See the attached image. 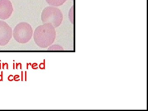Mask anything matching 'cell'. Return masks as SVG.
<instances>
[{
  "instance_id": "30bf717a",
  "label": "cell",
  "mask_w": 148,
  "mask_h": 111,
  "mask_svg": "<svg viewBox=\"0 0 148 111\" xmlns=\"http://www.w3.org/2000/svg\"><path fill=\"white\" fill-rule=\"evenodd\" d=\"M37 66L36 63H34L32 65V68H34V67H36Z\"/></svg>"
},
{
  "instance_id": "5b68a950",
  "label": "cell",
  "mask_w": 148,
  "mask_h": 111,
  "mask_svg": "<svg viewBox=\"0 0 148 111\" xmlns=\"http://www.w3.org/2000/svg\"><path fill=\"white\" fill-rule=\"evenodd\" d=\"M13 11L12 4L10 0H0V18L6 20L9 18Z\"/></svg>"
},
{
  "instance_id": "9c48e42d",
  "label": "cell",
  "mask_w": 148,
  "mask_h": 111,
  "mask_svg": "<svg viewBox=\"0 0 148 111\" xmlns=\"http://www.w3.org/2000/svg\"><path fill=\"white\" fill-rule=\"evenodd\" d=\"M40 69H41V70H43L45 68V64L43 63H41L39 65Z\"/></svg>"
},
{
  "instance_id": "8992f818",
  "label": "cell",
  "mask_w": 148,
  "mask_h": 111,
  "mask_svg": "<svg viewBox=\"0 0 148 111\" xmlns=\"http://www.w3.org/2000/svg\"><path fill=\"white\" fill-rule=\"evenodd\" d=\"M67 0H46L49 5L53 7H58L63 5Z\"/></svg>"
},
{
  "instance_id": "6da1fadb",
  "label": "cell",
  "mask_w": 148,
  "mask_h": 111,
  "mask_svg": "<svg viewBox=\"0 0 148 111\" xmlns=\"http://www.w3.org/2000/svg\"><path fill=\"white\" fill-rule=\"evenodd\" d=\"M56 38L55 28L52 24H45L37 27L34 33L36 44L42 48H45L52 45Z\"/></svg>"
},
{
  "instance_id": "7a4b0ae2",
  "label": "cell",
  "mask_w": 148,
  "mask_h": 111,
  "mask_svg": "<svg viewBox=\"0 0 148 111\" xmlns=\"http://www.w3.org/2000/svg\"><path fill=\"white\" fill-rule=\"evenodd\" d=\"M41 20L44 24H50L54 28H57L63 21V14L60 10L57 8L47 7L42 11Z\"/></svg>"
},
{
  "instance_id": "ba28073f",
  "label": "cell",
  "mask_w": 148,
  "mask_h": 111,
  "mask_svg": "<svg viewBox=\"0 0 148 111\" xmlns=\"http://www.w3.org/2000/svg\"><path fill=\"white\" fill-rule=\"evenodd\" d=\"M74 7L73 6H72L70 10V12H69V18H70V20L72 24H73V16H74Z\"/></svg>"
},
{
  "instance_id": "277c9868",
  "label": "cell",
  "mask_w": 148,
  "mask_h": 111,
  "mask_svg": "<svg viewBox=\"0 0 148 111\" xmlns=\"http://www.w3.org/2000/svg\"><path fill=\"white\" fill-rule=\"evenodd\" d=\"M12 29L5 21H0V46L7 45L12 37Z\"/></svg>"
},
{
  "instance_id": "8fae6325",
  "label": "cell",
  "mask_w": 148,
  "mask_h": 111,
  "mask_svg": "<svg viewBox=\"0 0 148 111\" xmlns=\"http://www.w3.org/2000/svg\"><path fill=\"white\" fill-rule=\"evenodd\" d=\"M2 76L1 75H0V81H2Z\"/></svg>"
},
{
  "instance_id": "52a82bcc",
  "label": "cell",
  "mask_w": 148,
  "mask_h": 111,
  "mask_svg": "<svg viewBox=\"0 0 148 111\" xmlns=\"http://www.w3.org/2000/svg\"><path fill=\"white\" fill-rule=\"evenodd\" d=\"M48 50L49 51H62L64 50V48L58 45H53L48 48Z\"/></svg>"
},
{
  "instance_id": "3957f363",
  "label": "cell",
  "mask_w": 148,
  "mask_h": 111,
  "mask_svg": "<svg viewBox=\"0 0 148 111\" xmlns=\"http://www.w3.org/2000/svg\"><path fill=\"white\" fill-rule=\"evenodd\" d=\"M32 26L26 22H21L17 24L13 30V37L17 42L25 44L29 42L33 36Z\"/></svg>"
}]
</instances>
